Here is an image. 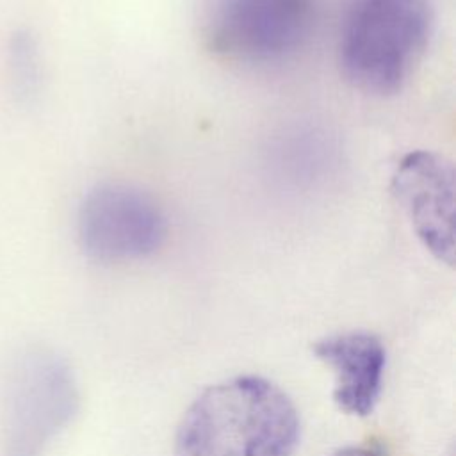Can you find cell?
Masks as SVG:
<instances>
[{
  "mask_svg": "<svg viewBox=\"0 0 456 456\" xmlns=\"http://www.w3.org/2000/svg\"><path fill=\"white\" fill-rule=\"evenodd\" d=\"M77 410L78 388L68 362L46 347L21 351L4 388L2 456H43Z\"/></svg>",
  "mask_w": 456,
  "mask_h": 456,
  "instance_id": "3",
  "label": "cell"
},
{
  "mask_svg": "<svg viewBox=\"0 0 456 456\" xmlns=\"http://www.w3.org/2000/svg\"><path fill=\"white\" fill-rule=\"evenodd\" d=\"M314 20V0H214L205 37L208 50L223 59L276 64L303 48Z\"/></svg>",
  "mask_w": 456,
  "mask_h": 456,
  "instance_id": "4",
  "label": "cell"
},
{
  "mask_svg": "<svg viewBox=\"0 0 456 456\" xmlns=\"http://www.w3.org/2000/svg\"><path fill=\"white\" fill-rule=\"evenodd\" d=\"M429 34L428 0H349L338 30L340 69L363 93H397L420 62Z\"/></svg>",
  "mask_w": 456,
  "mask_h": 456,
  "instance_id": "2",
  "label": "cell"
},
{
  "mask_svg": "<svg viewBox=\"0 0 456 456\" xmlns=\"http://www.w3.org/2000/svg\"><path fill=\"white\" fill-rule=\"evenodd\" d=\"M159 203L128 183H100L82 200L77 232L82 249L100 262H128L155 253L166 239Z\"/></svg>",
  "mask_w": 456,
  "mask_h": 456,
  "instance_id": "5",
  "label": "cell"
},
{
  "mask_svg": "<svg viewBox=\"0 0 456 456\" xmlns=\"http://www.w3.org/2000/svg\"><path fill=\"white\" fill-rule=\"evenodd\" d=\"M392 194L422 246L440 262L454 264V169L440 153L415 150L401 157Z\"/></svg>",
  "mask_w": 456,
  "mask_h": 456,
  "instance_id": "6",
  "label": "cell"
},
{
  "mask_svg": "<svg viewBox=\"0 0 456 456\" xmlns=\"http://www.w3.org/2000/svg\"><path fill=\"white\" fill-rule=\"evenodd\" d=\"M299 415L290 397L265 378L244 374L201 392L185 411L176 456H292Z\"/></svg>",
  "mask_w": 456,
  "mask_h": 456,
  "instance_id": "1",
  "label": "cell"
},
{
  "mask_svg": "<svg viewBox=\"0 0 456 456\" xmlns=\"http://www.w3.org/2000/svg\"><path fill=\"white\" fill-rule=\"evenodd\" d=\"M7 66L12 91L27 100L34 94L39 82L37 52L30 34L20 30L11 36L7 48Z\"/></svg>",
  "mask_w": 456,
  "mask_h": 456,
  "instance_id": "8",
  "label": "cell"
},
{
  "mask_svg": "<svg viewBox=\"0 0 456 456\" xmlns=\"http://www.w3.org/2000/svg\"><path fill=\"white\" fill-rule=\"evenodd\" d=\"M330 456H381V454L369 447H344V449L335 451Z\"/></svg>",
  "mask_w": 456,
  "mask_h": 456,
  "instance_id": "9",
  "label": "cell"
},
{
  "mask_svg": "<svg viewBox=\"0 0 456 456\" xmlns=\"http://www.w3.org/2000/svg\"><path fill=\"white\" fill-rule=\"evenodd\" d=\"M314 353L333 369L335 404L349 415L372 413L383 388V342L369 331H344L317 340Z\"/></svg>",
  "mask_w": 456,
  "mask_h": 456,
  "instance_id": "7",
  "label": "cell"
}]
</instances>
